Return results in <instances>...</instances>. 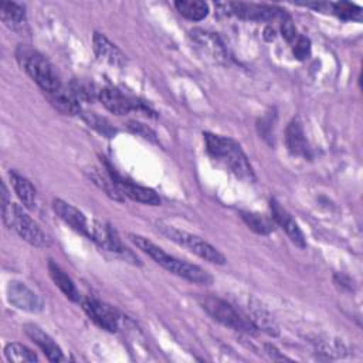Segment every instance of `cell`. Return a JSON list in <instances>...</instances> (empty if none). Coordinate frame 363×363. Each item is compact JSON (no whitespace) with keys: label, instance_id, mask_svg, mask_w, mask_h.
Listing matches in <instances>:
<instances>
[{"label":"cell","instance_id":"obj_1","mask_svg":"<svg viewBox=\"0 0 363 363\" xmlns=\"http://www.w3.org/2000/svg\"><path fill=\"white\" fill-rule=\"evenodd\" d=\"M128 237L142 252L147 254L156 264H159L173 275L200 285H210L213 282V277L208 271L203 269L196 264L179 259L167 254L163 248H160L146 237H142L139 234H129Z\"/></svg>","mask_w":363,"mask_h":363},{"label":"cell","instance_id":"obj_2","mask_svg":"<svg viewBox=\"0 0 363 363\" xmlns=\"http://www.w3.org/2000/svg\"><path fill=\"white\" fill-rule=\"evenodd\" d=\"M203 136L206 142V149L211 157L225 166L238 179L245 182L255 180L252 166L247 155L242 152L241 146L235 140L210 132H204Z\"/></svg>","mask_w":363,"mask_h":363},{"label":"cell","instance_id":"obj_3","mask_svg":"<svg viewBox=\"0 0 363 363\" xmlns=\"http://www.w3.org/2000/svg\"><path fill=\"white\" fill-rule=\"evenodd\" d=\"M1 218L7 228L14 230L28 244L40 248L48 247L50 240L47 234L20 204L11 203L4 183H1Z\"/></svg>","mask_w":363,"mask_h":363},{"label":"cell","instance_id":"obj_4","mask_svg":"<svg viewBox=\"0 0 363 363\" xmlns=\"http://www.w3.org/2000/svg\"><path fill=\"white\" fill-rule=\"evenodd\" d=\"M16 58L20 67L30 75V78L48 95L62 88L61 79L51 62L38 51L28 45L20 44L16 50Z\"/></svg>","mask_w":363,"mask_h":363},{"label":"cell","instance_id":"obj_5","mask_svg":"<svg viewBox=\"0 0 363 363\" xmlns=\"http://www.w3.org/2000/svg\"><path fill=\"white\" fill-rule=\"evenodd\" d=\"M156 227L170 241H173V242H176L182 247H186L187 250H190L191 252H194L200 258H203L208 262L217 264V265L225 264V257L216 247H213L210 242L200 238L199 235H194L191 233L179 230V228H176L173 225H169L166 223H162V221H159L156 224Z\"/></svg>","mask_w":363,"mask_h":363},{"label":"cell","instance_id":"obj_6","mask_svg":"<svg viewBox=\"0 0 363 363\" xmlns=\"http://www.w3.org/2000/svg\"><path fill=\"white\" fill-rule=\"evenodd\" d=\"M201 308L217 322L240 332H254L255 328L250 319L240 315L228 302L217 296L206 295L199 299Z\"/></svg>","mask_w":363,"mask_h":363},{"label":"cell","instance_id":"obj_7","mask_svg":"<svg viewBox=\"0 0 363 363\" xmlns=\"http://www.w3.org/2000/svg\"><path fill=\"white\" fill-rule=\"evenodd\" d=\"M216 10L218 14L223 16H235L241 20L250 21H268L274 18H285L288 14L285 10L277 6H267V4H254V3H216Z\"/></svg>","mask_w":363,"mask_h":363},{"label":"cell","instance_id":"obj_8","mask_svg":"<svg viewBox=\"0 0 363 363\" xmlns=\"http://www.w3.org/2000/svg\"><path fill=\"white\" fill-rule=\"evenodd\" d=\"M98 99L101 104L115 115H126L130 111L143 112L146 115H152V109L140 99L130 96L116 88H102L99 89Z\"/></svg>","mask_w":363,"mask_h":363},{"label":"cell","instance_id":"obj_9","mask_svg":"<svg viewBox=\"0 0 363 363\" xmlns=\"http://www.w3.org/2000/svg\"><path fill=\"white\" fill-rule=\"evenodd\" d=\"M190 38L197 51L206 57V60L216 64H225L228 61L227 48L216 33L203 28H193L190 30Z\"/></svg>","mask_w":363,"mask_h":363},{"label":"cell","instance_id":"obj_10","mask_svg":"<svg viewBox=\"0 0 363 363\" xmlns=\"http://www.w3.org/2000/svg\"><path fill=\"white\" fill-rule=\"evenodd\" d=\"M86 237L89 240H92L94 242H96L99 247H102L106 251L116 252V254H121V255H128V257L133 258L132 252L126 247H123V244L121 242L115 230L104 221L91 220Z\"/></svg>","mask_w":363,"mask_h":363},{"label":"cell","instance_id":"obj_11","mask_svg":"<svg viewBox=\"0 0 363 363\" xmlns=\"http://www.w3.org/2000/svg\"><path fill=\"white\" fill-rule=\"evenodd\" d=\"M82 309L85 313L102 329L108 332H118L121 328V315L108 303L95 298H86L82 301Z\"/></svg>","mask_w":363,"mask_h":363},{"label":"cell","instance_id":"obj_12","mask_svg":"<svg viewBox=\"0 0 363 363\" xmlns=\"http://www.w3.org/2000/svg\"><path fill=\"white\" fill-rule=\"evenodd\" d=\"M7 301L17 309L26 312H40L44 308V302L38 294L31 291L24 282L10 281L7 285Z\"/></svg>","mask_w":363,"mask_h":363},{"label":"cell","instance_id":"obj_13","mask_svg":"<svg viewBox=\"0 0 363 363\" xmlns=\"http://www.w3.org/2000/svg\"><path fill=\"white\" fill-rule=\"evenodd\" d=\"M108 169H109L108 173L118 183V186L122 190L125 197H129L135 201L149 204V206H159L160 204V197L156 194L155 190H152L149 187H145V186H140V184H136L133 182H129V180L123 179L122 176H119L116 172H113L111 167H108Z\"/></svg>","mask_w":363,"mask_h":363},{"label":"cell","instance_id":"obj_14","mask_svg":"<svg viewBox=\"0 0 363 363\" xmlns=\"http://www.w3.org/2000/svg\"><path fill=\"white\" fill-rule=\"evenodd\" d=\"M52 210L74 231L86 237L91 220H88L86 216L81 210H78L77 207H74L72 204H69L61 199L52 200Z\"/></svg>","mask_w":363,"mask_h":363},{"label":"cell","instance_id":"obj_15","mask_svg":"<svg viewBox=\"0 0 363 363\" xmlns=\"http://www.w3.org/2000/svg\"><path fill=\"white\" fill-rule=\"evenodd\" d=\"M271 211H272V218L286 233L289 240L299 248H305L306 240L302 230L299 228L298 223L292 218V216L275 199H271Z\"/></svg>","mask_w":363,"mask_h":363},{"label":"cell","instance_id":"obj_16","mask_svg":"<svg viewBox=\"0 0 363 363\" xmlns=\"http://www.w3.org/2000/svg\"><path fill=\"white\" fill-rule=\"evenodd\" d=\"M248 312H250V320L254 325L255 329L275 337L279 335V326L271 312L254 296L248 299Z\"/></svg>","mask_w":363,"mask_h":363},{"label":"cell","instance_id":"obj_17","mask_svg":"<svg viewBox=\"0 0 363 363\" xmlns=\"http://www.w3.org/2000/svg\"><path fill=\"white\" fill-rule=\"evenodd\" d=\"M23 329H24L26 335L44 352V354L47 356V359L50 362H64L65 360V356L62 354L61 347L40 326H37L34 323H27V325H24Z\"/></svg>","mask_w":363,"mask_h":363},{"label":"cell","instance_id":"obj_18","mask_svg":"<svg viewBox=\"0 0 363 363\" xmlns=\"http://www.w3.org/2000/svg\"><path fill=\"white\" fill-rule=\"evenodd\" d=\"M92 45L99 60L119 68L126 64V55L121 51V48L111 43L105 34L95 31L92 35Z\"/></svg>","mask_w":363,"mask_h":363},{"label":"cell","instance_id":"obj_19","mask_svg":"<svg viewBox=\"0 0 363 363\" xmlns=\"http://www.w3.org/2000/svg\"><path fill=\"white\" fill-rule=\"evenodd\" d=\"M285 142H286V147L288 150L294 155V156H303V157H309L311 155V147L308 145L303 128L299 122V119H292L289 122V125L286 126V132H285Z\"/></svg>","mask_w":363,"mask_h":363},{"label":"cell","instance_id":"obj_20","mask_svg":"<svg viewBox=\"0 0 363 363\" xmlns=\"http://www.w3.org/2000/svg\"><path fill=\"white\" fill-rule=\"evenodd\" d=\"M9 176H10V182H11V186H13L17 197L23 203V207H27L30 210L35 208L37 193H35V189L31 184V182L28 179H26L24 176H21L20 173H17L16 170H10Z\"/></svg>","mask_w":363,"mask_h":363},{"label":"cell","instance_id":"obj_21","mask_svg":"<svg viewBox=\"0 0 363 363\" xmlns=\"http://www.w3.org/2000/svg\"><path fill=\"white\" fill-rule=\"evenodd\" d=\"M50 102L65 115H81V102L74 96L69 88H61L54 94L47 95Z\"/></svg>","mask_w":363,"mask_h":363},{"label":"cell","instance_id":"obj_22","mask_svg":"<svg viewBox=\"0 0 363 363\" xmlns=\"http://www.w3.org/2000/svg\"><path fill=\"white\" fill-rule=\"evenodd\" d=\"M88 177L91 179V182L98 186L108 197H111L112 200L116 201H123L125 196L122 193V190L119 189L118 183L111 177V174L108 173H102L98 169H91L88 170Z\"/></svg>","mask_w":363,"mask_h":363},{"label":"cell","instance_id":"obj_23","mask_svg":"<svg viewBox=\"0 0 363 363\" xmlns=\"http://www.w3.org/2000/svg\"><path fill=\"white\" fill-rule=\"evenodd\" d=\"M48 272H50V277L52 278L54 284L62 291V294H64L68 299H71V301H74V302H78V301H79V292H78V289H77L74 281H72L54 261H51V259H50V262H48Z\"/></svg>","mask_w":363,"mask_h":363},{"label":"cell","instance_id":"obj_24","mask_svg":"<svg viewBox=\"0 0 363 363\" xmlns=\"http://www.w3.org/2000/svg\"><path fill=\"white\" fill-rule=\"evenodd\" d=\"M176 10L191 21H200L208 14V6L200 0H177L174 1Z\"/></svg>","mask_w":363,"mask_h":363},{"label":"cell","instance_id":"obj_25","mask_svg":"<svg viewBox=\"0 0 363 363\" xmlns=\"http://www.w3.org/2000/svg\"><path fill=\"white\" fill-rule=\"evenodd\" d=\"M0 16L3 23L10 28H18L26 24V11L24 9L13 1L0 3Z\"/></svg>","mask_w":363,"mask_h":363},{"label":"cell","instance_id":"obj_26","mask_svg":"<svg viewBox=\"0 0 363 363\" xmlns=\"http://www.w3.org/2000/svg\"><path fill=\"white\" fill-rule=\"evenodd\" d=\"M68 88L79 102L91 104L96 101L99 96V89L92 82H88L84 79H72Z\"/></svg>","mask_w":363,"mask_h":363},{"label":"cell","instance_id":"obj_27","mask_svg":"<svg viewBox=\"0 0 363 363\" xmlns=\"http://www.w3.org/2000/svg\"><path fill=\"white\" fill-rule=\"evenodd\" d=\"M4 356L9 362H38V356L28 349L27 346L17 343V342H11L7 343L4 347Z\"/></svg>","mask_w":363,"mask_h":363},{"label":"cell","instance_id":"obj_28","mask_svg":"<svg viewBox=\"0 0 363 363\" xmlns=\"http://www.w3.org/2000/svg\"><path fill=\"white\" fill-rule=\"evenodd\" d=\"M240 214H241V218L244 220V223L248 225V228L257 234L267 235L274 230L272 223L262 214L252 213V211H240Z\"/></svg>","mask_w":363,"mask_h":363},{"label":"cell","instance_id":"obj_29","mask_svg":"<svg viewBox=\"0 0 363 363\" xmlns=\"http://www.w3.org/2000/svg\"><path fill=\"white\" fill-rule=\"evenodd\" d=\"M81 116L88 123V126L94 128L96 132L106 138H112L116 133V129L109 123V121L96 115L95 112H81Z\"/></svg>","mask_w":363,"mask_h":363},{"label":"cell","instance_id":"obj_30","mask_svg":"<svg viewBox=\"0 0 363 363\" xmlns=\"http://www.w3.org/2000/svg\"><path fill=\"white\" fill-rule=\"evenodd\" d=\"M333 13L340 17L342 20H360L362 17V7L350 1H337L330 4Z\"/></svg>","mask_w":363,"mask_h":363},{"label":"cell","instance_id":"obj_31","mask_svg":"<svg viewBox=\"0 0 363 363\" xmlns=\"http://www.w3.org/2000/svg\"><path fill=\"white\" fill-rule=\"evenodd\" d=\"M128 129H129L132 133H135V135H138V136H142L143 139H146V140H149V142L157 143L156 133H155L147 125H145V123H140V122H136V121H130V122L128 123Z\"/></svg>","mask_w":363,"mask_h":363},{"label":"cell","instance_id":"obj_32","mask_svg":"<svg viewBox=\"0 0 363 363\" xmlns=\"http://www.w3.org/2000/svg\"><path fill=\"white\" fill-rule=\"evenodd\" d=\"M311 52V41L309 38L301 35L298 37L296 43H295V47H294V55L298 58V60H305Z\"/></svg>","mask_w":363,"mask_h":363},{"label":"cell","instance_id":"obj_33","mask_svg":"<svg viewBox=\"0 0 363 363\" xmlns=\"http://www.w3.org/2000/svg\"><path fill=\"white\" fill-rule=\"evenodd\" d=\"M281 33H282V37L288 41V43H292L296 37V28L295 26L292 24L291 18L289 17H285L282 20V26H281Z\"/></svg>","mask_w":363,"mask_h":363},{"label":"cell","instance_id":"obj_34","mask_svg":"<svg viewBox=\"0 0 363 363\" xmlns=\"http://www.w3.org/2000/svg\"><path fill=\"white\" fill-rule=\"evenodd\" d=\"M333 281H335L336 286H339L343 291H352L353 289V281L345 274H335Z\"/></svg>","mask_w":363,"mask_h":363},{"label":"cell","instance_id":"obj_35","mask_svg":"<svg viewBox=\"0 0 363 363\" xmlns=\"http://www.w3.org/2000/svg\"><path fill=\"white\" fill-rule=\"evenodd\" d=\"M265 350L268 353V356L272 359V360H289L286 356H284L282 353H279V350L272 346V345H265Z\"/></svg>","mask_w":363,"mask_h":363},{"label":"cell","instance_id":"obj_36","mask_svg":"<svg viewBox=\"0 0 363 363\" xmlns=\"http://www.w3.org/2000/svg\"><path fill=\"white\" fill-rule=\"evenodd\" d=\"M265 38L269 40V41L274 40V38H275V30L271 28V27H267V28H265Z\"/></svg>","mask_w":363,"mask_h":363}]
</instances>
